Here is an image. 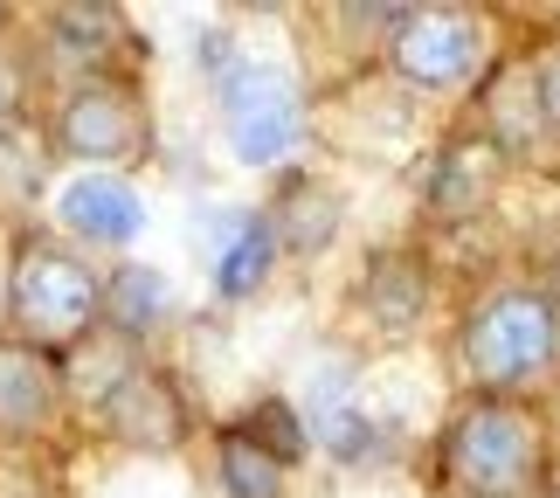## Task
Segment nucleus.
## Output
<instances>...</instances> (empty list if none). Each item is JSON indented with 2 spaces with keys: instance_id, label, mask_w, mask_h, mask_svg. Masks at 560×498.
Wrapping results in <instances>:
<instances>
[{
  "instance_id": "3",
  "label": "nucleus",
  "mask_w": 560,
  "mask_h": 498,
  "mask_svg": "<svg viewBox=\"0 0 560 498\" xmlns=\"http://www.w3.org/2000/svg\"><path fill=\"white\" fill-rule=\"evenodd\" d=\"M97 305H104V285L91 277V264H77V256L56 250V243L21 250V264H14V326L35 346L83 339Z\"/></svg>"
},
{
  "instance_id": "8",
  "label": "nucleus",
  "mask_w": 560,
  "mask_h": 498,
  "mask_svg": "<svg viewBox=\"0 0 560 498\" xmlns=\"http://www.w3.org/2000/svg\"><path fill=\"white\" fill-rule=\"evenodd\" d=\"M62 222L77 235H91V243H132L145 229V208H139V194L125 181H112V173H83V181L62 187Z\"/></svg>"
},
{
  "instance_id": "17",
  "label": "nucleus",
  "mask_w": 560,
  "mask_h": 498,
  "mask_svg": "<svg viewBox=\"0 0 560 498\" xmlns=\"http://www.w3.org/2000/svg\"><path fill=\"white\" fill-rule=\"evenodd\" d=\"M533 97H540V112H547V125H560V49L540 62V77H533Z\"/></svg>"
},
{
  "instance_id": "2",
  "label": "nucleus",
  "mask_w": 560,
  "mask_h": 498,
  "mask_svg": "<svg viewBox=\"0 0 560 498\" xmlns=\"http://www.w3.org/2000/svg\"><path fill=\"white\" fill-rule=\"evenodd\" d=\"M222 125L243 166H270L305 139V91L277 62H235L222 77Z\"/></svg>"
},
{
  "instance_id": "9",
  "label": "nucleus",
  "mask_w": 560,
  "mask_h": 498,
  "mask_svg": "<svg viewBox=\"0 0 560 498\" xmlns=\"http://www.w3.org/2000/svg\"><path fill=\"white\" fill-rule=\"evenodd\" d=\"M499 139H457L450 153L436 160V181H429V208H443V215H478L491 201V187H499Z\"/></svg>"
},
{
  "instance_id": "7",
  "label": "nucleus",
  "mask_w": 560,
  "mask_h": 498,
  "mask_svg": "<svg viewBox=\"0 0 560 498\" xmlns=\"http://www.w3.org/2000/svg\"><path fill=\"white\" fill-rule=\"evenodd\" d=\"M104 422L132 450H174L180 443V402L160 374H125L112 395H104Z\"/></svg>"
},
{
  "instance_id": "11",
  "label": "nucleus",
  "mask_w": 560,
  "mask_h": 498,
  "mask_svg": "<svg viewBox=\"0 0 560 498\" xmlns=\"http://www.w3.org/2000/svg\"><path fill=\"white\" fill-rule=\"evenodd\" d=\"M264 222H270V243H284L298 256H318V250L332 243V229H339V201H332L326 187H312V181H291Z\"/></svg>"
},
{
  "instance_id": "4",
  "label": "nucleus",
  "mask_w": 560,
  "mask_h": 498,
  "mask_svg": "<svg viewBox=\"0 0 560 498\" xmlns=\"http://www.w3.org/2000/svg\"><path fill=\"white\" fill-rule=\"evenodd\" d=\"M533 464H540V429L526 408L485 402L450 429V471L478 498H520L533 485Z\"/></svg>"
},
{
  "instance_id": "14",
  "label": "nucleus",
  "mask_w": 560,
  "mask_h": 498,
  "mask_svg": "<svg viewBox=\"0 0 560 498\" xmlns=\"http://www.w3.org/2000/svg\"><path fill=\"white\" fill-rule=\"evenodd\" d=\"M222 478L235 498H284V464H277V450H264L256 437H222Z\"/></svg>"
},
{
  "instance_id": "6",
  "label": "nucleus",
  "mask_w": 560,
  "mask_h": 498,
  "mask_svg": "<svg viewBox=\"0 0 560 498\" xmlns=\"http://www.w3.org/2000/svg\"><path fill=\"white\" fill-rule=\"evenodd\" d=\"M56 139H62V153H77V160H132L139 139H145L139 97L118 91V83H91V91H77L62 104Z\"/></svg>"
},
{
  "instance_id": "13",
  "label": "nucleus",
  "mask_w": 560,
  "mask_h": 498,
  "mask_svg": "<svg viewBox=\"0 0 560 498\" xmlns=\"http://www.w3.org/2000/svg\"><path fill=\"white\" fill-rule=\"evenodd\" d=\"M422 298H429V285H422V264H416V256L387 250V256H374V264H368V312L381 319L387 333L416 326V319H422Z\"/></svg>"
},
{
  "instance_id": "16",
  "label": "nucleus",
  "mask_w": 560,
  "mask_h": 498,
  "mask_svg": "<svg viewBox=\"0 0 560 498\" xmlns=\"http://www.w3.org/2000/svg\"><path fill=\"white\" fill-rule=\"evenodd\" d=\"M49 35L70 62H104V49L118 42V14L112 8H62Z\"/></svg>"
},
{
  "instance_id": "5",
  "label": "nucleus",
  "mask_w": 560,
  "mask_h": 498,
  "mask_svg": "<svg viewBox=\"0 0 560 498\" xmlns=\"http://www.w3.org/2000/svg\"><path fill=\"white\" fill-rule=\"evenodd\" d=\"M485 56V28L478 14H457V8H422V14H401L395 21V70L422 91H450L478 70Z\"/></svg>"
},
{
  "instance_id": "10",
  "label": "nucleus",
  "mask_w": 560,
  "mask_h": 498,
  "mask_svg": "<svg viewBox=\"0 0 560 498\" xmlns=\"http://www.w3.org/2000/svg\"><path fill=\"white\" fill-rule=\"evenodd\" d=\"M270 222L264 215H229L222 235H214V291L222 298H249L270 270Z\"/></svg>"
},
{
  "instance_id": "15",
  "label": "nucleus",
  "mask_w": 560,
  "mask_h": 498,
  "mask_svg": "<svg viewBox=\"0 0 560 498\" xmlns=\"http://www.w3.org/2000/svg\"><path fill=\"white\" fill-rule=\"evenodd\" d=\"M104 305H112V319L125 333H145L153 319H166V277L160 270H118Z\"/></svg>"
},
{
  "instance_id": "12",
  "label": "nucleus",
  "mask_w": 560,
  "mask_h": 498,
  "mask_svg": "<svg viewBox=\"0 0 560 498\" xmlns=\"http://www.w3.org/2000/svg\"><path fill=\"white\" fill-rule=\"evenodd\" d=\"M56 408V381L35 346H0V429H35Z\"/></svg>"
},
{
  "instance_id": "1",
  "label": "nucleus",
  "mask_w": 560,
  "mask_h": 498,
  "mask_svg": "<svg viewBox=\"0 0 560 498\" xmlns=\"http://www.w3.org/2000/svg\"><path fill=\"white\" fill-rule=\"evenodd\" d=\"M553 346H560V312L547 291L533 285H512L499 298H485L464 326V367L470 381L485 387H520L533 374L553 367Z\"/></svg>"
}]
</instances>
